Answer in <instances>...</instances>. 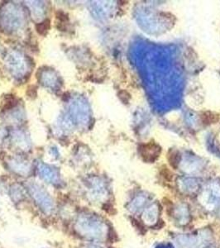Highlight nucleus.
I'll list each match as a JSON object with an SVG mask.
<instances>
[{
  "label": "nucleus",
  "mask_w": 220,
  "mask_h": 248,
  "mask_svg": "<svg viewBox=\"0 0 220 248\" xmlns=\"http://www.w3.org/2000/svg\"><path fill=\"white\" fill-rule=\"evenodd\" d=\"M161 147L154 141H149L147 143L141 144L139 148V153L144 161H154L161 153Z\"/></svg>",
  "instance_id": "f03ea898"
},
{
  "label": "nucleus",
  "mask_w": 220,
  "mask_h": 248,
  "mask_svg": "<svg viewBox=\"0 0 220 248\" xmlns=\"http://www.w3.org/2000/svg\"><path fill=\"white\" fill-rule=\"evenodd\" d=\"M49 27H50V23H49L48 21H45V22H43L41 24H38L37 26V30L38 31V33H45L46 31H47V29H49Z\"/></svg>",
  "instance_id": "7ed1b4c3"
},
{
  "label": "nucleus",
  "mask_w": 220,
  "mask_h": 248,
  "mask_svg": "<svg viewBox=\"0 0 220 248\" xmlns=\"http://www.w3.org/2000/svg\"><path fill=\"white\" fill-rule=\"evenodd\" d=\"M31 196L33 197L35 203L44 213L50 214L54 209L53 201L50 196L40 188L31 189Z\"/></svg>",
  "instance_id": "f257e3e1"
}]
</instances>
